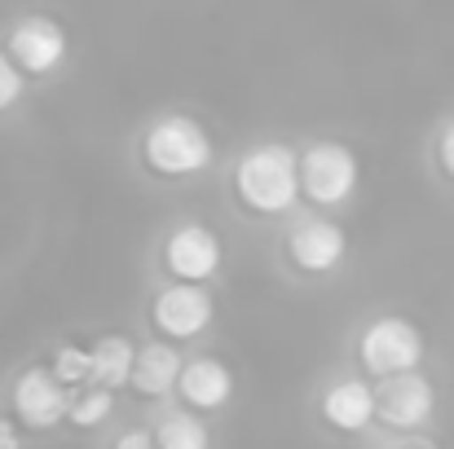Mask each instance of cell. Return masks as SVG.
I'll use <instances>...</instances> for the list:
<instances>
[{"label": "cell", "instance_id": "10", "mask_svg": "<svg viewBox=\"0 0 454 449\" xmlns=\"http://www.w3.org/2000/svg\"><path fill=\"white\" fill-rule=\"evenodd\" d=\"M348 252V238L335 221L326 216H313V221H301L292 234H287V256L301 274H331Z\"/></svg>", "mask_w": 454, "mask_h": 449}, {"label": "cell", "instance_id": "7", "mask_svg": "<svg viewBox=\"0 0 454 449\" xmlns=\"http://www.w3.org/2000/svg\"><path fill=\"white\" fill-rule=\"evenodd\" d=\"M163 265L176 283H207L216 269H221V238L212 225L203 221H185L168 234L163 243Z\"/></svg>", "mask_w": 454, "mask_h": 449}, {"label": "cell", "instance_id": "1", "mask_svg": "<svg viewBox=\"0 0 454 449\" xmlns=\"http://www.w3.org/2000/svg\"><path fill=\"white\" fill-rule=\"evenodd\" d=\"M234 194L265 216H278L287 207H296L301 198V154L283 142H265L252 146L234 163Z\"/></svg>", "mask_w": 454, "mask_h": 449}, {"label": "cell", "instance_id": "20", "mask_svg": "<svg viewBox=\"0 0 454 449\" xmlns=\"http://www.w3.org/2000/svg\"><path fill=\"white\" fill-rule=\"evenodd\" d=\"M111 449H154L151 432H142V428H133V432H124V437H115V445Z\"/></svg>", "mask_w": 454, "mask_h": 449}, {"label": "cell", "instance_id": "22", "mask_svg": "<svg viewBox=\"0 0 454 449\" xmlns=\"http://www.w3.org/2000/svg\"><path fill=\"white\" fill-rule=\"evenodd\" d=\"M380 449H442L437 441H428V437H402V441H388V445Z\"/></svg>", "mask_w": 454, "mask_h": 449}, {"label": "cell", "instance_id": "13", "mask_svg": "<svg viewBox=\"0 0 454 449\" xmlns=\"http://www.w3.org/2000/svg\"><path fill=\"white\" fill-rule=\"evenodd\" d=\"M181 370H185V361L172 344H146L137 352V366H133V388L142 397H163L181 383Z\"/></svg>", "mask_w": 454, "mask_h": 449}, {"label": "cell", "instance_id": "17", "mask_svg": "<svg viewBox=\"0 0 454 449\" xmlns=\"http://www.w3.org/2000/svg\"><path fill=\"white\" fill-rule=\"evenodd\" d=\"M111 410H115V392H106V388L89 383L71 397V423H80V428H98Z\"/></svg>", "mask_w": 454, "mask_h": 449}, {"label": "cell", "instance_id": "5", "mask_svg": "<svg viewBox=\"0 0 454 449\" xmlns=\"http://www.w3.org/2000/svg\"><path fill=\"white\" fill-rule=\"evenodd\" d=\"M437 410V388L428 375H397L375 383V419L388 423L393 432H415L433 419Z\"/></svg>", "mask_w": 454, "mask_h": 449}, {"label": "cell", "instance_id": "11", "mask_svg": "<svg viewBox=\"0 0 454 449\" xmlns=\"http://www.w3.org/2000/svg\"><path fill=\"white\" fill-rule=\"evenodd\" d=\"M176 392L194 410H221L234 397V375L221 357H194V361H185Z\"/></svg>", "mask_w": 454, "mask_h": 449}, {"label": "cell", "instance_id": "4", "mask_svg": "<svg viewBox=\"0 0 454 449\" xmlns=\"http://www.w3.org/2000/svg\"><path fill=\"white\" fill-rule=\"evenodd\" d=\"M357 176L362 163L344 142H313L301 154V190L317 207H340L344 198H353Z\"/></svg>", "mask_w": 454, "mask_h": 449}, {"label": "cell", "instance_id": "8", "mask_svg": "<svg viewBox=\"0 0 454 449\" xmlns=\"http://www.w3.org/2000/svg\"><path fill=\"white\" fill-rule=\"evenodd\" d=\"M13 414L27 428H53V423L71 419V388L53 370L27 366L13 383Z\"/></svg>", "mask_w": 454, "mask_h": 449}, {"label": "cell", "instance_id": "14", "mask_svg": "<svg viewBox=\"0 0 454 449\" xmlns=\"http://www.w3.org/2000/svg\"><path fill=\"white\" fill-rule=\"evenodd\" d=\"M137 344L129 335H102L93 344V388H120L133 383V366H137Z\"/></svg>", "mask_w": 454, "mask_h": 449}, {"label": "cell", "instance_id": "18", "mask_svg": "<svg viewBox=\"0 0 454 449\" xmlns=\"http://www.w3.org/2000/svg\"><path fill=\"white\" fill-rule=\"evenodd\" d=\"M27 89V71L9 58V49H0V111H9Z\"/></svg>", "mask_w": 454, "mask_h": 449}, {"label": "cell", "instance_id": "19", "mask_svg": "<svg viewBox=\"0 0 454 449\" xmlns=\"http://www.w3.org/2000/svg\"><path fill=\"white\" fill-rule=\"evenodd\" d=\"M437 163L446 167V176H454V120L442 128V137H437Z\"/></svg>", "mask_w": 454, "mask_h": 449}, {"label": "cell", "instance_id": "2", "mask_svg": "<svg viewBox=\"0 0 454 449\" xmlns=\"http://www.w3.org/2000/svg\"><path fill=\"white\" fill-rule=\"evenodd\" d=\"M142 159L159 176H194L212 163V137L194 115H159L142 137Z\"/></svg>", "mask_w": 454, "mask_h": 449}, {"label": "cell", "instance_id": "15", "mask_svg": "<svg viewBox=\"0 0 454 449\" xmlns=\"http://www.w3.org/2000/svg\"><path fill=\"white\" fill-rule=\"evenodd\" d=\"M154 449H212V432H207V423L199 414L172 410L154 428Z\"/></svg>", "mask_w": 454, "mask_h": 449}, {"label": "cell", "instance_id": "6", "mask_svg": "<svg viewBox=\"0 0 454 449\" xmlns=\"http://www.w3.org/2000/svg\"><path fill=\"white\" fill-rule=\"evenodd\" d=\"M67 49H71V40H67L62 22H53V18H44V13H27V18H18V22L9 27V58H13L27 75H49V71H58V66L67 62Z\"/></svg>", "mask_w": 454, "mask_h": 449}, {"label": "cell", "instance_id": "21", "mask_svg": "<svg viewBox=\"0 0 454 449\" xmlns=\"http://www.w3.org/2000/svg\"><path fill=\"white\" fill-rule=\"evenodd\" d=\"M0 449H22V437H18V423L0 414Z\"/></svg>", "mask_w": 454, "mask_h": 449}, {"label": "cell", "instance_id": "3", "mask_svg": "<svg viewBox=\"0 0 454 449\" xmlns=\"http://www.w3.org/2000/svg\"><path fill=\"white\" fill-rule=\"evenodd\" d=\"M357 357L371 375L380 379H397V375H415L424 361V335L415 321L406 317H375L362 339H357Z\"/></svg>", "mask_w": 454, "mask_h": 449}, {"label": "cell", "instance_id": "9", "mask_svg": "<svg viewBox=\"0 0 454 449\" xmlns=\"http://www.w3.org/2000/svg\"><path fill=\"white\" fill-rule=\"evenodd\" d=\"M151 321L172 339H194L212 326V296L194 283H172L151 299Z\"/></svg>", "mask_w": 454, "mask_h": 449}, {"label": "cell", "instance_id": "12", "mask_svg": "<svg viewBox=\"0 0 454 449\" xmlns=\"http://www.w3.org/2000/svg\"><path fill=\"white\" fill-rule=\"evenodd\" d=\"M322 419L340 432H362L375 419V383L366 379H335L322 392Z\"/></svg>", "mask_w": 454, "mask_h": 449}, {"label": "cell", "instance_id": "16", "mask_svg": "<svg viewBox=\"0 0 454 449\" xmlns=\"http://www.w3.org/2000/svg\"><path fill=\"white\" fill-rule=\"evenodd\" d=\"M67 388H89L93 383V348H80V344H62L58 352H53V366H49Z\"/></svg>", "mask_w": 454, "mask_h": 449}]
</instances>
